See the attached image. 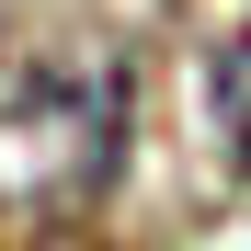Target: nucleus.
<instances>
[{
	"label": "nucleus",
	"mask_w": 251,
	"mask_h": 251,
	"mask_svg": "<svg viewBox=\"0 0 251 251\" xmlns=\"http://www.w3.org/2000/svg\"><path fill=\"white\" fill-rule=\"evenodd\" d=\"M205 114H217V137L251 160V34H228V46L205 57Z\"/></svg>",
	"instance_id": "1"
}]
</instances>
